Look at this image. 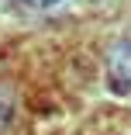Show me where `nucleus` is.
I'll return each instance as SVG.
<instances>
[{
	"mask_svg": "<svg viewBox=\"0 0 131 135\" xmlns=\"http://www.w3.org/2000/svg\"><path fill=\"white\" fill-rule=\"evenodd\" d=\"M21 4H28V7H35V11H48V7L66 4V0H21Z\"/></svg>",
	"mask_w": 131,
	"mask_h": 135,
	"instance_id": "nucleus-1",
	"label": "nucleus"
}]
</instances>
